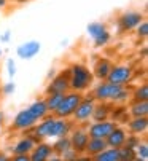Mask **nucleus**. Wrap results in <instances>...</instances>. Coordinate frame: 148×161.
I'll return each mask as SVG.
<instances>
[{
    "mask_svg": "<svg viewBox=\"0 0 148 161\" xmlns=\"http://www.w3.org/2000/svg\"><path fill=\"white\" fill-rule=\"evenodd\" d=\"M27 110L34 115L37 120L45 118L46 115L49 113V110H48V107H46V102H45V97H38V99H35V101L27 107Z\"/></svg>",
    "mask_w": 148,
    "mask_h": 161,
    "instance_id": "obj_22",
    "label": "nucleus"
},
{
    "mask_svg": "<svg viewBox=\"0 0 148 161\" xmlns=\"http://www.w3.org/2000/svg\"><path fill=\"white\" fill-rule=\"evenodd\" d=\"M51 147H53V153H54V155H58V156H61L65 150H69V148H70V139H69V136L56 137L54 142L51 144Z\"/></svg>",
    "mask_w": 148,
    "mask_h": 161,
    "instance_id": "obj_25",
    "label": "nucleus"
},
{
    "mask_svg": "<svg viewBox=\"0 0 148 161\" xmlns=\"http://www.w3.org/2000/svg\"><path fill=\"white\" fill-rule=\"evenodd\" d=\"M134 67L131 64H113L112 70L107 77V81L121 85V86H129L134 80Z\"/></svg>",
    "mask_w": 148,
    "mask_h": 161,
    "instance_id": "obj_5",
    "label": "nucleus"
},
{
    "mask_svg": "<svg viewBox=\"0 0 148 161\" xmlns=\"http://www.w3.org/2000/svg\"><path fill=\"white\" fill-rule=\"evenodd\" d=\"M128 112L131 117H148V101H129Z\"/></svg>",
    "mask_w": 148,
    "mask_h": 161,
    "instance_id": "obj_23",
    "label": "nucleus"
},
{
    "mask_svg": "<svg viewBox=\"0 0 148 161\" xmlns=\"http://www.w3.org/2000/svg\"><path fill=\"white\" fill-rule=\"evenodd\" d=\"M145 19L143 13L131 10V11H124L121 13L116 19V27H118V34H129L134 32V29Z\"/></svg>",
    "mask_w": 148,
    "mask_h": 161,
    "instance_id": "obj_7",
    "label": "nucleus"
},
{
    "mask_svg": "<svg viewBox=\"0 0 148 161\" xmlns=\"http://www.w3.org/2000/svg\"><path fill=\"white\" fill-rule=\"evenodd\" d=\"M134 32H135V35H137L139 40H145L148 37V22H146V19H143L140 22V24L134 29Z\"/></svg>",
    "mask_w": 148,
    "mask_h": 161,
    "instance_id": "obj_30",
    "label": "nucleus"
},
{
    "mask_svg": "<svg viewBox=\"0 0 148 161\" xmlns=\"http://www.w3.org/2000/svg\"><path fill=\"white\" fill-rule=\"evenodd\" d=\"M14 91H16L14 81H7V83L2 85V94H3V96H11Z\"/></svg>",
    "mask_w": 148,
    "mask_h": 161,
    "instance_id": "obj_33",
    "label": "nucleus"
},
{
    "mask_svg": "<svg viewBox=\"0 0 148 161\" xmlns=\"http://www.w3.org/2000/svg\"><path fill=\"white\" fill-rule=\"evenodd\" d=\"M92 159L94 161H119V150L113 147H107L101 153L92 156Z\"/></svg>",
    "mask_w": 148,
    "mask_h": 161,
    "instance_id": "obj_24",
    "label": "nucleus"
},
{
    "mask_svg": "<svg viewBox=\"0 0 148 161\" xmlns=\"http://www.w3.org/2000/svg\"><path fill=\"white\" fill-rule=\"evenodd\" d=\"M86 32L92 38V43H94L96 48H105L112 40V34L107 29L105 22H99V21L89 22L88 27H86Z\"/></svg>",
    "mask_w": 148,
    "mask_h": 161,
    "instance_id": "obj_4",
    "label": "nucleus"
},
{
    "mask_svg": "<svg viewBox=\"0 0 148 161\" xmlns=\"http://www.w3.org/2000/svg\"><path fill=\"white\" fill-rule=\"evenodd\" d=\"M119 150V161H135V150L123 145L118 148Z\"/></svg>",
    "mask_w": 148,
    "mask_h": 161,
    "instance_id": "obj_28",
    "label": "nucleus"
},
{
    "mask_svg": "<svg viewBox=\"0 0 148 161\" xmlns=\"http://www.w3.org/2000/svg\"><path fill=\"white\" fill-rule=\"evenodd\" d=\"M53 155V147L51 144H48L46 141H40L34 145L32 152L29 153L30 161H48Z\"/></svg>",
    "mask_w": 148,
    "mask_h": 161,
    "instance_id": "obj_17",
    "label": "nucleus"
},
{
    "mask_svg": "<svg viewBox=\"0 0 148 161\" xmlns=\"http://www.w3.org/2000/svg\"><path fill=\"white\" fill-rule=\"evenodd\" d=\"M78 153L75 152V150H73L72 147L69 148V150H65L62 155H61V161H77L78 159Z\"/></svg>",
    "mask_w": 148,
    "mask_h": 161,
    "instance_id": "obj_32",
    "label": "nucleus"
},
{
    "mask_svg": "<svg viewBox=\"0 0 148 161\" xmlns=\"http://www.w3.org/2000/svg\"><path fill=\"white\" fill-rule=\"evenodd\" d=\"M3 126H5V113L0 110V134L3 131Z\"/></svg>",
    "mask_w": 148,
    "mask_h": 161,
    "instance_id": "obj_37",
    "label": "nucleus"
},
{
    "mask_svg": "<svg viewBox=\"0 0 148 161\" xmlns=\"http://www.w3.org/2000/svg\"><path fill=\"white\" fill-rule=\"evenodd\" d=\"M135 159H139V161L148 159V144L145 141H140V144L135 147Z\"/></svg>",
    "mask_w": 148,
    "mask_h": 161,
    "instance_id": "obj_29",
    "label": "nucleus"
},
{
    "mask_svg": "<svg viewBox=\"0 0 148 161\" xmlns=\"http://www.w3.org/2000/svg\"><path fill=\"white\" fill-rule=\"evenodd\" d=\"M124 126L129 134H135L142 137L148 131V117H131Z\"/></svg>",
    "mask_w": 148,
    "mask_h": 161,
    "instance_id": "obj_18",
    "label": "nucleus"
},
{
    "mask_svg": "<svg viewBox=\"0 0 148 161\" xmlns=\"http://www.w3.org/2000/svg\"><path fill=\"white\" fill-rule=\"evenodd\" d=\"M0 161H10V156L7 153H0Z\"/></svg>",
    "mask_w": 148,
    "mask_h": 161,
    "instance_id": "obj_39",
    "label": "nucleus"
},
{
    "mask_svg": "<svg viewBox=\"0 0 148 161\" xmlns=\"http://www.w3.org/2000/svg\"><path fill=\"white\" fill-rule=\"evenodd\" d=\"M56 74H58V70H56V69H49V70H48V74H46V78H48V80H51V78H53Z\"/></svg>",
    "mask_w": 148,
    "mask_h": 161,
    "instance_id": "obj_38",
    "label": "nucleus"
},
{
    "mask_svg": "<svg viewBox=\"0 0 148 161\" xmlns=\"http://www.w3.org/2000/svg\"><path fill=\"white\" fill-rule=\"evenodd\" d=\"M67 91H70V83H69V70L65 69L62 72H58L51 80H48V86L45 89V94H49V93L64 94Z\"/></svg>",
    "mask_w": 148,
    "mask_h": 161,
    "instance_id": "obj_10",
    "label": "nucleus"
},
{
    "mask_svg": "<svg viewBox=\"0 0 148 161\" xmlns=\"http://www.w3.org/2000/svg\"><path fill=\"white\" fill-rule=\"evenodd\" d=\"M83 97V93H78V91H67V93H64L62 96V101L61 104L58 105V108L54 110V117L58 118H72L73 112H75L77 105L80 104Z\"/></svg>",
    "mask_w": 148,
    "mask_h": 161,
    "instance_id": "obj_3",
    "label": "nucleus"
},
{
    "mask_svg": "<svg viewBox=\"0 0 148 161\" xmlns=\"http://www.w3.org/2000/svg\"><path fill=\"white\" fill-rule=\"evenodd\" d=\"M140 141H142L140 136H135V134H129V132H128V137H126L124 145L129 147V148H132V150H135V147L140 144Z\"/></svg>",
    "mask_w": 148,
    "mask_h": 161,
    "instance_id": "obj_31",
    "label": "nucleus"
},
{
    "mask_svg": "<svg viewBox=\"0 0 148 161\" xmlns=\"http://www.w3.org/2000/svg\"><path fill=\"white\" fill-rule=\"evenodd\" d=\"M129 118H131V115L128 112V105L126 104H113L112 105V112H110V120L112 121H115L116 125L124 126Z\"/></svg>",
    "mask_w": 148,
    "mask_h": 161,
    "instance_id": "obj_19",
    "label": "nucleus"
},
{
    "mask_svg": "<svg viewBox=\"0 0 148 161\" xmlns=\"http://www.w3.org/2000/svg\"><path fill=\"white\" fill-rule=\"evenodd\" d=\"M75 123L72 118H58L53 123V128L49 131V137L48 139H56V137H62V136H69L70 131L73 129Z\"/></svg>",
    "mask_w": 148,
    "mask_h": 161,
    "instance_id": "obj_14",
    "label": "nucleus"
},
{
    "mask_svg": "<svg viewBox=\"0 0 148 161\" xmlns=\"http://www.w3.org/2000/svg\"><path fill=\"white\" fill-rule=\"evenodd\" d=\"M69 83L72 91H78V93H86L88 89L94 85V75L91 69L83 62H73L69 65Z\"/></svg>",
    "mask_w": 148,
    "mask_h": 161,
    "instance_id": "obj_2",
    "label": "nucleus"
},
{
    "mask_svg": "<svg viewBox=\"0 0 148 161\" xmlns=\"http://www.w3.org/2000/svg\"><path fill=\"white\" fill-rule=\"evenodd\" d=\"M112 67H113V62L108 59V58H97L96 62L92 64V69H91V72L94 75V80L97 81H102V80H107L110 70H112Z\"/></svg>",
    "mask_w": 148,
    "mask_h": 161,
    "instance_id": "obj_13",
    "label": "nucleus"
},
{
    "mask_svg": "<svg viewBox=\"0 0 148 161\" xmlns=\"http://www.w3.org/2000/svg\"><path fill=\"white\" fill-rule=\"evenodd\" d=\"M62 96L61 93H49V94H45V102H46V107L49 110V113H54V110L58 108V105L61 104L62 101Z\"/></svg>",
    "mask_w": 148,
    "mask_h": 161,
    "instance_id": "obj_26",
    "label": "nucleus"
},
{
    "mask_svg": "<svg viewBox=\"0 0 148 161\" xmlns=\"http://www.w3.org/2000/svg\"><path fill=\"white\" fill-rule=\"evenodd\" d=\"M11 37H13V32L10 31V29H7V31H3L2 34H0V43H10L11 42Z\"/></svg>",
    "mask_w": 148,
    "mask_h": 161,
    "instance_id": "obj_35",
    "label": "nucleus"
},
{
    "mask_svg": "<svg viewBox=\"0 0 148 161\" xmlns=\"http://www.w3.org/2000/svg\"><path fill=\"white\" fill-rule=\"evenodd\" d=\"M69 139H70V147L75 150L80 156H83L86 144H88V139H89L86 126L85 125H75L73 129L70 131V134H69Z\"/></svg>",
    "mask_w": 148,
    "mask_h": 161,
    "instance_id": "obj_8",
    "label": "nucleus"
},
{
    "mask_svg": "<svg viewBox=\"0 0 148 161\" xmlns=\"http://www.w3.org/2000/svg\"><path fill=\"white\" fill-rule=\"evenodd\" d=\"M2 56H3V48L0 47V58H2Z\"/></svg>",
    "mask_w": 148,
    "mask_h": 161,
    "instance_id": "obj_42",
    "label": "nucleus"
},
{
    "mask_svg": "<svg viewBox=\"0 0 148 161\" xmlns=\"http://www.w3.org/2000/svg\"><path fill=\"white\" fill-rule=\"evenodd\" d=\"M91 96L97 102H112V104H128L131 101V89L129 86H121L110 83L107 80L97 81L92 88Z\"/></svg>",
    "mask_w": 148,
    "mask_h": 161,
    "instance_id": "obj_1",
    "label": "nucleus"
},
{
    "mask_svg": "<svg viewBox=\"0 0 148 161\" xmlns=\"http://www.w3.org/2000/svg\"><path fill=\"white\" fill-rule=\"evenodd\" d=\"M126 137H128V129L126 126L123 125H116L110 134L105 137V142H107V147H113V148H119L124 145L126 142Z\"/></svg>",
    "mask_w": 148,
    "mask_h": 161,
    "instance_id": "obj_15",
    "label": "nucleus"
},
{
    "mask_svg": "<svg viewBox=\"0 0 148 161\" xmlns=\"http://www.w3.org/2000/svg\"><path fill=\"white\" fill-rule=\"evenodd\" d=\"M16 61L13 59V58H10V59H7V72H8V77L10 78H13L14 75H16Z\"/></svg>",
    "mask_w": 148,
    "mask_h": 161,
    "instance_id": "obj_34",
    "label": "nucleus"
},
{
    "mask_svg": "<svg viewBox=\"0 0 148 161\" xmlns=\"http://www.w3.org/2000/svg\"><path fill=\"white\" fill-rule=\"evenodd\" d=\"M37 121H38V120L34 117V115H32L27 108H22V110H19V112L14 115V118H13L10 128H11V131H14V132H22V134H24L26 131H30V129L35 126Z\"/></svg>",
    "mask_w": 148,
    "mask_h": 161,
    "instance_id": "obj_9",
    "label": "nucleus"
},
{
    "mask_svg": "<svg viewBox=\"0 0 148 161\" xmlns=\"http://www.w3.org/2000/svg\"><path fill=\"white\" fill-rule=\"evenodd\" d=\"M40 50H41V45L38 40H29L21 43L16 48V54L19 59H32L40 53Z\"/></svg>",
    "mask_w": 148,
    "mask_h": 161,
    "instance_id": "obj_16",
    "label": "nucleus"
},
{
    "mask_svg": "<svg viewBox=\"0 0 148 161\" xmlns=\"http://www.w3.org/2000/svg\"><path fill=\"white\" fill-rule=\"evenodd\" d=\"M94 104H96V99L91 96V94H83L80 104L77 105L75 112L72 115V120L75 125H88L91 121V115H92V110H94Z\"/></svg>",
    "mask_w": 148,
    "mask_h": 161,
    "instance_id": "obj_6",
    "label": "nucleus"
},
{
    "mask_svg": "<svg viewBox=\"0 0 148 161\" xmlns=\"http://www.w3.org/2000/svg\"><path fill=\"white\" fill-rule=\"evenodd\" d=\"M142 56H143V58H146V48H143V50H142Z\"/></svg>",
    "mask_w": 148,
    "mask_h": 161,
    "instance_id": "obj_41",
    "label": "nucleus"
},
{
    "mask_svg": "<svg viewBox=\"0 0 148 161\" xmlns=\"http://www.w3.org/2000/svg\"><path fill=\"white\" fill-rule=\"evenodd\" d=\"M104 148H107L105 139H101V137H89L88 144H86V148H85V155L89 156V158H92L97 153H101Z\"/></svg>",
    "mask_w": 148,
    "mask_h": 161,
    "instance_id": "obj_21",
    "label": "nucleus"
},
{
    "mask_svg": "<svg viewBox=\"0 0 148 161\" xmlns=\"http://www.w3.org/2000/svg\"><path fill=\"white\" fill-rule=\"evenodd\" d=\"M7 5H8V0H0V10L7 8Z\"/></svg>",
    "mask_w": 148,
    "mask_h": 161,
    "instance_id": "obj_40",
    "label": "nucleus"
},
{
    "mask_svg": "<svg viewBox=\"0 0 148 161\" xmlns=\"http://www.w3.org/2000/svg\"><path fill=\"white\" fill-rule=\"evenodd\" d=\"M37 142L38 141L35 139V136L30 131H26V132H24V136L19 137V139L14 142V145L11 147V155H19V153L29 155Z\"/></svg>",
    "mask_w": 148,
    "mask_h": 161,
    "instance_id": "obj_12",
    "label": "nucleus"
},
{
    "mask_svg": "<svg viewBox=\"0 0 148 161\" xmlns=\"http://www.w3.org/2000/svg\"><path fill=\"white\" fill-rule=\"evenodd\" d=\"M112 102H97L94 104V110L91 115V121H102L110 120V112H112Z\"/></svg>",
    "mask_w": 148,
    "mask_h": 161,
    "instance_id": "obj_20",
    "label": "nucleus"
},
{
    "mask_svg": "<svg viewBox=\"0 0 148 161\" xmlns=\"http://www.w3.org/2000/svg\"><path fill=\"white\" fill-rule=\"evenodd\" d=\"M115 126H116L115 121L102 120V121H89L86 125V129H88L89 137H101V139H105Z\"/></svg>",
    "mask_w": 148,
    "mask_h": 161,
    "instance_id": "obj_11",
    "label": "nucleus"
},
{
    "mask_svg": "<svg viewBox=\"0 0 148 161\" xmlns=\"http://www.w3.org/2000/svg\"><path fill=\"white\" fill-rule=\"evenodd\" d=\"M131 101H148V86L146 83L137 85L131 89Z\"/></svg>",
    "mask_w": 148,
    "mask_h": 161,
    "instance_id": "obj_27",
    "label": "nucleus"
},
{
    "mask_svg": "<svg viewBox=\"0 0 148 161\" xmlns=\"http://www.w3.org/2000/svg\"><path fill=\"white\" fill-rule=\"evenodd\" d=\"M10 161H30V158H29V155L19 153V155H11L10 156Z\"/></svg>",
    "mask_w": 148,
    "mask_h": 161,
    "instance_id": "obj_36",
    "label": "nucleus"
}]
</instances>
